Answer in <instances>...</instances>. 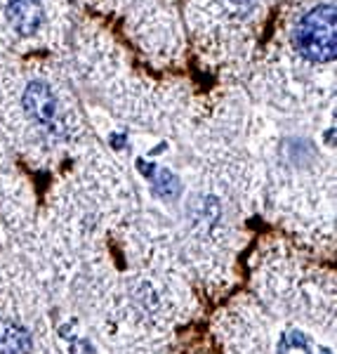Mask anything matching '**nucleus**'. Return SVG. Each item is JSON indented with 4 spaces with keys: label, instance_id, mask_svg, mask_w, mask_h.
I'll return each instance as SVG.
<instances>
[{
    "label": "nucleus",
    "instance_id": "f257e3e1",
    "mask_svg": "<svg viewBox=\"0 0 337 354\" xmlns=\"http://www.w3.org/2000/svg\"><path fill=\"white\" fill-rule=\"evenodd\" d=\"M295 50L314 64H328L337 50V19L333 5H316L293 31Z\"/></svg>",
    "mask_w": 337,
    "mask_h": 354
},
{
    "label": "nucleus",
    "instance_id": "7ed1b4c3",
    "mask_svg": "<svg viewBox=\"0 0 337 354\" xmlns=\"http://www.w3.org/2000/svg\"><path fill=\"white\" fill-rule=\"evenodd\" d=\"M8 21L19 36H33L43 24V8L41 0H10Z\"/></svg>",
    "mask_w": 337,
    "mask_h": 354
},
{
    "label": "nucleus",
    "instance_id": "39448f33",
    "mask_svg": "<svg viewBox=\"0 0 337 354\" xmlns=\"http://www.w3.org/2000/svg\"><path fill=\"white\" fill-rule=\"evenodd\" d=\"M151 185H153V192L163 198H175L182 189L180 180H177L173 173H168V170H156V175L151 177Z\"/></svg>",
    "mask_w": 337,
    "mask_h": 354
},
{
    "label": "nucleus",
    "instance_id": "423d86ee",
    "mask_svg": "<svg viewBox=\"0 0 337 354\" xmlns=\"http://www.w3.org/2000/svg\"><path fill=\"white\" fill-rule=\"evenodd\" d=\"M231 5H238V8H243V5H250L253 0H229Z\"/></svg>",
    "mask_w": 337,
    "mask_h": 354
},
{
    "label": "nucleus",
    "instance_id": "f03ea898",
    "mask_svg": "<svg viewBox=\"0 0 337 354\" xmlns=\"http://www.w3.org/2000/svg\"><path fill=\"white\" fill-rule=\"evenodd\" d=\"M21 106H24L26 116L38 125H52L57 116V100L50 90L48 83L33 81L26 85L24 97H21Z\"/></svg>",
    "mask_w": 337,
    "mask_h": 354
},
{
    "label": "nucleus",
    "instance_id": "20e7f679",
    "mask_svg": "<svg viewBox=\"0 0 337 354\" xmlns=\"http://www.w3.org/2000/svg\"><path fill=\"white\" fill-rule=\"evenodd\" d=\"M28 352H31V333L19 324L10 322V319H0V354Z\"/></svg>",
    "mask_w": 337,
    "mask_h": 354
}]
</instances>
